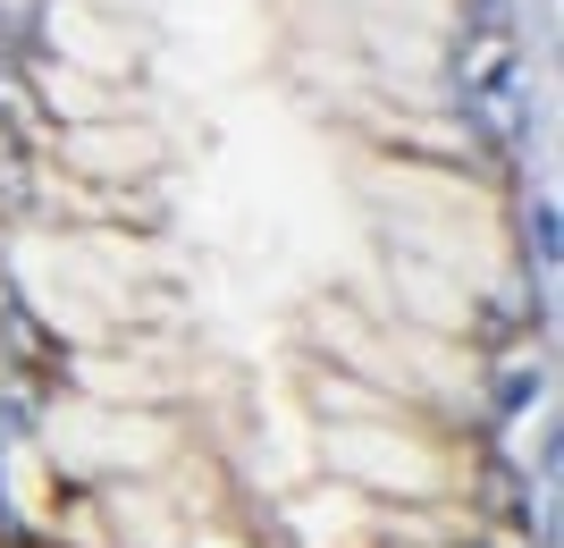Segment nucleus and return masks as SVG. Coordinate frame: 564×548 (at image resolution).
Segmentation results:
<instances>
[{
	"mask_svg": "<svg viewBox=\"0 0 564 548\" xmlns=\"http://www.w3.org/2000/svg\"><path fill=\"white\" fill-rule=\"evenodd\" d=\"M152 152H161V143L143 136V127H110V119L68 127V136H59V161L94 169V178H135V169H152Z\"/></svg>",
	"mask_w": 564,
	"mask_h": 548,
	"instance_id": "f257e3e1",
	"label": "nucleus"
}]
</instances>
